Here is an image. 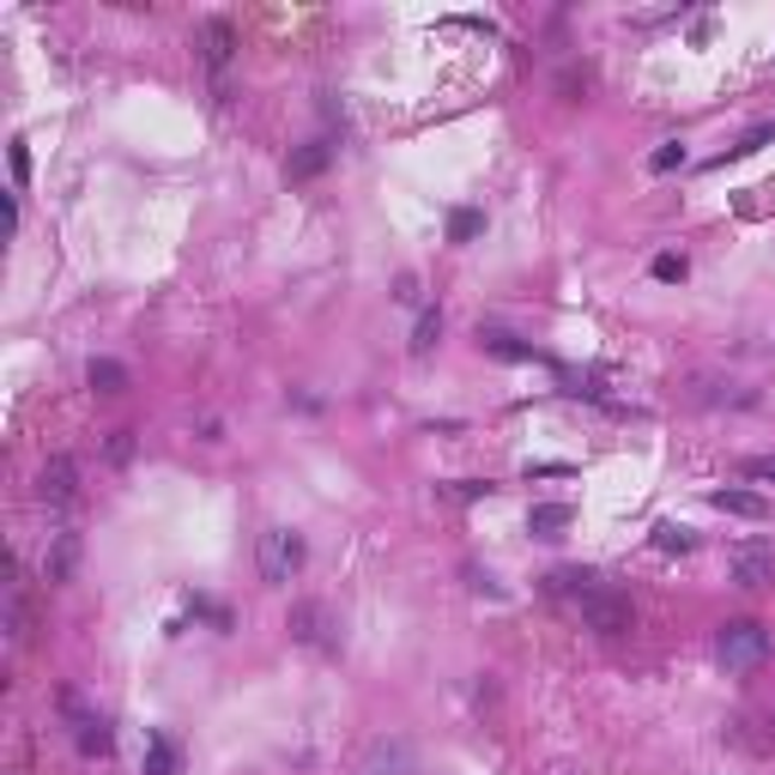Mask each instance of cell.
Segmentation results:
<instances>
[{"label":"cell","instance_id":"cell-1","mask_svg":"<svg viewBox=\"0 0 775 775\" xmlns=\"http://www.w3.org/2000/svg\"><path fill=\"white\" fill-rule=\"evenodd\" d=\"M576 605H581V624H588L593 636H630V630H636V605H630V593L605 588V581H593Z\"/></svg>","mask_w":775,"mask_h":775},{"label":"cell","instance_id":"cell-2","mask_svg":"<svg viewBox=\"0 0 775 775\" xmlns=\"http://www.w3.org/2000/svg\"><path fill=\"white\" fill-rule=\"evenodd\" d=\"M714 654H721L727 673H751V666L769 661V630H763L757 618H733V624H721V636H714Z\"/></svg>","mask_w":775,"mask_h":775},{"label":"cell","instance_id":"cell-3","mask_svg":"<svg viewBox=\"0 0 775 775\" xmlns=\"http://www.w3.org/2000/svg\"><path fill=\"white\" fill-rule=\"evenodd\" d=\"M254 564H261V581L266 588H291L303 569V533L291 527H266L261 545H254Z\"/></svg>","mask_w":775,"mask_h":775},{"label":"cell","instance_id":"cell-4","mask_svg":"<svg viewBox=\"0 0 775 775\" xmlns=\"http://www.w3.org/2000/svg\"><path fill=\"white\" fill-rule=\"evenodd\" d=\"M285 630H291V642H303V648H315V654H339V618H334V605H321V600H297L285 618Z\"/></svg>","mask_w":775,"mask_h":775},{"label":"cell","instance_id":"cell-5","mask_svg":"<svg viewBox=\"0 0 775 775\" xmlns=\"http://www.w3.org/2000/svg\"><path fill=\"white\" fill-rule=\"evenodd\" d=\"M61 709L73 714V739H79V757H109V745H116V733H109V721L103 714H85L79 709V697H61Z\"/></svg>","mask_w":775,"mask_h":775},{"label":"cell","instance_id":"cell-6","mask_svg":"<svg viewBox=\"0 0 775 775\" xmlns=\"http://www.w3.org/2000/svg\"><path fill=\"white\" fill-rule=\"evenodd\" d=\"M36 496L55 509H67L73 496H79V467H73V455H48L43 472H36Z\"/></svg>","mask_w":775,"mask_h":775},{"label":"cell","instance_id":"cell-7","mask_svg":"<svg viewBox=\"0 0 775 775\" xmlns=\"http://www.w3.org/2000/svg\"><path fill=\"white\" fill-rule=\"evenodd\" d=\"M727 569H733L739 588H763V581H775V552L763 539H745V545H733Z\"/></svg>","mask_w":775,"mask_h":775},{"label":"cell","instance_id":"cell-8","mask_svg":"<svg viewBox=\"0 0 775 775\" xmlns=\"http://www.w3.org/2000/svg\"><path fill=\"white\" fill-rule=\"evenodd\" d=\"M194 48H200V61L212 73H225L230 55H237V24H230V19H206L200 36H194Z\"/></svg>","mask_w":775,"mask_h":775},{"label":"cell","instance_id":"cell-9","mask_svg":"<svg viewBox=\"0 0 775 775\" xmlns=\"http://www.w3.org/2000/svg\"><path fill=\"white\" fill-rule=\"evenodd\" d=\"M327 164H334V140H309V145H297V152L285 157V176L291 182H315Z\"/></svg>","mask_w":775,"mask_h":775},{"label":"cell","instance_id":"cell-10","mask_svg":"<svg viewBox=\"0 0 775 775\" xmlns=\"http://www.w3.org/2000/svg\"><path fill=\"white\" fill-rule=\"evenodd\" d=\"M709 503L721 509V515H739V521H763V515H769V503H763L757 491H739V484H721V491H709Z\"/></svg>","mask_w":775,"mask_h":775},{"label":"cell","instance_id":"cell-11","mask_svg":"<svg viewBox=\"0 0 775 775\" xmlns=\"http://www.w3.org/2000/svg\"><path fill=\"white\" fill-rule=\"evenodd\" d=\"M569 521H576V509H569V503H533L527 509V533H533V539H557Z\"/></svg>","mask_w":775,"mask_h":775},{"label":"cell","instance_id":"cell-12","mask_svg":"<svg viewBox=\"0 0 775 775\" xmlns=\"http://www.w3.org/2000/svg\"><path fill=\"white\" fill-rule=\"evenodd\" d=\"M73 564H79V533H55V552H48L43 576H48V581H67Z\"/></svg>","mask_w":775,"mask_h":775},{"label":"cell","instance_id":"cell-13","mask_svg":"<svg viewBox=\"0 0 775 775\" xmlns=\"http://www.w3.org/2000/svg\"><path fill=\"white\" fill-rule=\"evenodd\" d=\"M85 382H91L97 394H121V388H128V370H121L116 358H91V370H85Z\"/></svg>","mask_w":775,"mask_h":775},{"label":"cell","instance_id":"cell-14","mask_svg":"<svg viewBox=\"0 0 775 775\" xmlns=\"http://www.w3.org/2000/svg\"><path fill=\"white\" fill-rule=\"evenodd\" d=\"M479 346L491 351V358H509V363H527V358H539L533 346H521L515 334H496V327H491V334H479Z\"/></svg>","mask_w":775,"mask_h":775},{"label":"cell","instance_id":"cell-15","mask_svg":"<svg viewBox=\"0 0 775 775\" xmlns=\"http://www.w3.org/2000/svg\"><path fill=\"white\" fill-rule=\"evenodd\" d=\"M140 775H176V745H170L164 733H152V745H145V763Z\"/></svg>","mask_w":775,"mask_h":775},{"label":"cell","instance_id":"cell-16","mask_svg":"<svg viewBox=\"0 0 775 775\" xmlns=\"http://www.w3.org/2000/svg\"><path fill=\"white\" fill-rule=\"evenodd\" d=\"M654 552H697V533L690 527H678V521H661V527H654Z\"/></svg>","mask_w":775,"mask_h":775},{"label":"cell","instance_id":"cell-17","mask_svg":"<svg viewBox=\"0 0 775 775\" xmlns=\"http://www.w3.org/2000/svg\"><path fill=\"white\" fill-rule=\"evenodd\" d=\"M484 230V212L479 206H455V212H448V242H472Z\"/></svg>","mask_w":775,"mask_h":775},{"label":"cell","instance_id":"cell-18","mask_svg":"<svg viewBox=\"0 0 775 775\" xmlns=\"http://www.w3.org/2000/svg\"><path fill=\"white\" fill-rule=\"evenodd\" d=\"M763 145H775V121H757V128H751L739 145H727V152L714 157V164H727V157H751V152H763Z\"/></svg>","mask_w":775,"mask_h":775},{"label":"cell","instance_id":"cell-19","mask_svg":"<svg viewBox=\"0 0 775 775\" xmlns=\"http://www.w3.org/2000/svg\"><path fill=\"white\" fill-rule=\"evenodd\" d=\"M436 339H443V309H424V315H418V327H412V358H424Z\"/></svg>","mask_w":775,"mask_h":775},{"label":"cell","instance_id":"cell-20","mask_svg":"<svg viewBox=\"0 0 775 775\" xmlns=\"http://www.w3.org/2000/svg\"><path fill=\"white\" fill-rule=\"evenodd\" d=\"M588 588H593L588 569H552V576H545V593H576V600H581Z\"/></svg>","mask_w":775,"mask_h":775},{"label":"cell","instance_id":"cell-21","mask_svg":"<svg viewBox=\"0 0 775 775\" xmlns=\"http://www.w3.org/2000/svg\"><path fill=\"white\" fill-rule=\"evenodd\" d=\"M436 491H443L448 503H479V496H491V484L484 479H455V484H436Z\"/></svg>","mask_w":775,"mask_h":775},{"label":"cell","instance_id":"cell-22","mask_svg":"<svg viewBox=\"0 0 775 775\" xmlns=\"http://www.w3.org/2000/svg\"><path fill=\"white\" fill-rule=\"evenodd\" d=\"M678 164H685V145H678V140H666V145H654V152H648L654 176H666V170H678Z\"/></svg>","mask_w":775,"mask_h":775},{"label":"cell","instance_id":"cell-23","mask_svg":"<svg viewBox=\"0 0 775 775\" xmlns=\"http://www.w3.org/2000/svg\"><path fill=\"white\" fill-rule=\"evenodd\" d=\"M685 273H690L685 254H654V279H661V285H678Z\"/></svg>","mask_w":775,"mask_h":775},{"label":"cell","instance_id":"cell-24","mask_svg":"<svg viewBox=\"0 0 775 775\" xmlns=\"http://www.w3.org/2000/svg\"><path fill=\"white\" fill-rule=\"evenodd\" d=\"M739 472H745V479H757V484H775V455H751V460H739Z\"/></svg>","mask_w":775,"mask_h":775},{"label":"cell","instance_id":"cell-25","mask_svg":"<svg viewBox=\"0 0 775 775\" xmlns=\"http://www.w3.org/2000/svg\"><path fill=\"white\" fill-rule=\"evenodd\" d=\"M564 472H576V467H569V460H533L527 479H564Z\"/></svg>","mask_w":775,"mask_h":775},{"label":"cell","instance_id":"cell-26","mask_svg":"<svg viewBox=\"0 0 775 775\" xmlns=\"http://www.w3.org/2000/svg\"><path fill=\"white\" fill-rule=\"evenodd\" d=\"M12 182H31V152H24V140H12Z\"/></svg>","mask_w":775,"mask_h":775},{"label":"cell","instance_id":"cell-27","mask_svg":"<svg viewBox=\"0 0 775 775\" xmlns=\"http://www.w3.org/2000/svg\"><path fill=\"white\" fill-rule=\"evenodd\" d=\"M467 588H472V593H491V600H496V593H503V588H496V581L484 576L479 564H467Z\"/></svg>","mask_w":775,"mask_h":775},{"label":"cell","instance_id":"cell-28","mask_svg":"<svg viewBox=\"0 0 775 775\" xmlns=\"http://www.w3.org/2000/svg\"><path fill=\"white\" fill-rule=\"evenodd\" d=\"M133 455V430H116V436H109V460H116V467H121V460H128Z\"/></svg>","mask_w":775,"mask_h":775},{"label":"cell","instance_id":"cell-29","mask_svg":"<svg viewBox=\"0 0 775 775\" xmlns=\"http://www.w3.org/2000/svg\"><path fill=\"white\" fill-rule=\"evenodd\" d=\"M394 303H418V279H412V273H400V285H394Z\"/></svg>","mask_w":775,"mask_h":775}]
</instances>
